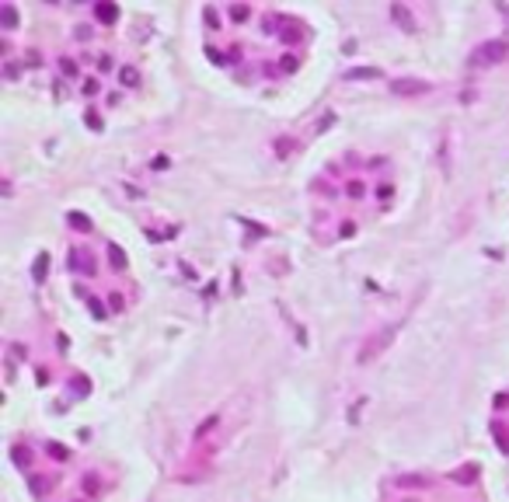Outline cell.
I'll return each mask as SVG.
<instances>
[{
	"label": "cell",
	"instance_id": "5b68a950",
	"mask_svg": "<svg viewBox=\"0 0 509 502\" xmlns=\"http://www.w3.org/2000/svg\"><path fill=\"white\" fill-rule=\"evenodd\" d=\"M0 21H4V28H18V11L11 4H0Z\"/></svg>",
	"mask_w": 509,
	"mask_h": 502
},
{
	"label": "cell",
	"instance_id": "30bf717a",
	"mask_svg": "<svg viewBox=\"0 0 509 502\" xmlns=\"http://www.w3.org/2000/svg\"><path fill=\"white\" fill-rule=\"evenodd\" d=\"M112 251V262H115V269H126V255L119 251V248H108Z\"/></svg>",
	"mask_w": 509,
	"mask_h": 502
},
{
	"label": "cell",
	"instance_id": "277c9868",
	"mask_svg": "<svg viewBox=\"0 0 509 502\" xmlns=\"http://www.w3.org/2000/svg\"><path fill=\"white\" fill-rule=\"evenodd\" d=\"M346 77H349V80H377L380 70H377V67H360V70H349Z\"/></svg>",
	"mask_w": 509,
	"mask_h": 502
},
{
	"label": "cell",
	"instance_id": "8fae6325",
	"mask_svg": "<svg viewBox=\"0 0 509 502\" xmlns=\"http://www.w3.org/2000/svg\"><path fill=\"white\" fill-rule=\"evenodd\" d=\"M213 426H217V415H210V419H206V422H203V426L196 429V436H203V432H210V429H213Z\"/></svg>",
	"mask_w": 509,
	"mask_h": 502
},
{
	"label": "cell",
	"instance_id": "9c48e42d",
	"mask_svg": "<svg viewBox=\"0 0 509 502\" xmlns=\"http://www.w3.org/2000/svg\"><path fill=\"white\" fill-rule=\"evenodd\" d=\"M98 18H101V21H115V18H119V11H115V7H108V4H101V7H98Z\"/></svg>",
	"mask_w": 509,
	"mask_h": 502
},
{
	"label": "cell",
	"instance_id": "8992f818",
	"mask_svg": "<svg viewBox=\"0 0 509 502\" xmlns=\"http://www.w3.org/2000/svg\"><path fill=\"white\" fill-rule=\"evenodd\" d=\"M398 94H415V91H426V84H419V80H398V84H391Z\"/></svg>",
	"mask_w": 509,
	"mask_h": 502
},
{
	"label": "cell",
	"instance_id": "ba28073f",
	"mask_svg": "<svg viewBox=\"0 0 509 502\" xmlns=\"http://www.w3.org/2000/svg\"><path fill=\"white\" fill-rule=\"evenodd\" d=\"M46 269H49V255H39V258H35V279H39V283L46 279Z\"/></svg>",
	"mask_w": 509,
	"mask_h": 502
},
{
	"label": "cell",
	"instance_id": "52a82bcc",
	"mask_svg": "<svg viewBox=\"0 0 509 502\" xmlns=\"http://www.w3.org/2000/svg\"><path fill=\"white\" fill-rule=\"evenodd\" d=\"M136 77H140L136 67H122V73H119V80H122L126 87H136Z\"/></svg>",
	"mask_w": 509,
	"mask_h": 502
},
{
	"label": "cell",
	"instance_id": "3957f363",
	"mask_svg": "<svg viewBox=\"0 0 509 502\" xmlns=\"http://www.w3.org/2000/svg\"><path fill=\"white\" fill-rule=\"evenodd\" d=\"M391 18L401 25V32H415V18L408 14V7H401V4H391Z\"/></svg>",
	"mask_w": 509,
	"mask_h": 502
},
{
	"label": "cell",
	"instance_id": "7a4b0ae2",
	"mask_svg": "<svg viewBox=\"0 0 509 502\" xmlns=\"http://www.w3.org/2000/svg\"><path fill=\"white\" fill-rule=\"evenodd\" d=\"M394 335H398V328H384V331H377L373 339H366V346H360V356H356V359H360L363 366H366V363H373V359H377L384 349H387V346H391V339H394Z\"/></svg>",
	"mask_w": 509,
	"mask_h": 502
},
{
	"label": "cell",
	"instance_id": "6da1fadb",
	"mask_svg": "<svg viewBox=\"0 0 509 502\" xmlns=\"http://www.w3.org/2000/svg\"><path fill=\"white\" fill-rule=\"evenodd\" d=\"M509 56V42L506 39H492V42H481L478 49H474V56H471V63L474 67H492V63H502Z\"/></svg>",
	"mask_w": 509,
	"mask_h": 502
}]
</instances>
